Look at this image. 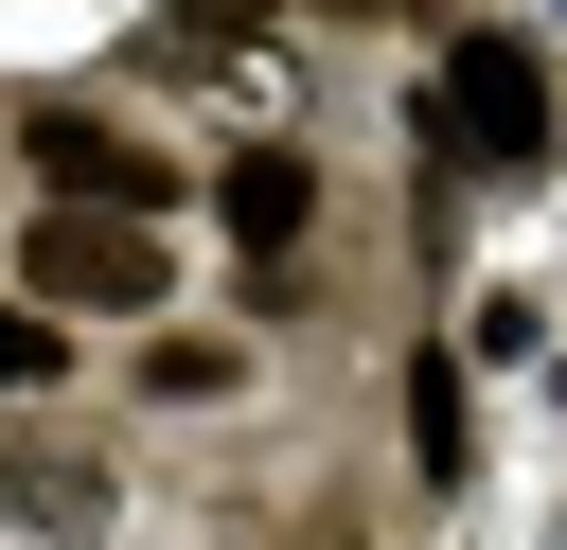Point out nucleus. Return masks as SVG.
I'll list each match as a JSON object with an SVG mask.
<instances>
[{
	"label": "nucleus",
	"instance_id": "4",
	"mask_svg": "<svg viewBox=\"0 0 567 550\" xmlns=\"http://www.w3.org/2000/svg\"><path fill=\"white\" fill-rule=\"evenodd\" d=\"M213 213H230V248H248V302H284V284H301V231H319V160H301V142H230V160H213Z\"/></svg>",
	"mask_w": 567,
	"mask_h": 550
},
{
	"label": "nucleus",
	"instance_id": "3",
	"mask_svg": "<svg viewBox=\"0 0 567 550\" xmlns=\"http://www.w3.org/2000/svg\"><path fill=\"white\" fill-rule=\"evenodd\" d=\"M18 160H35L53 213H159V195H177V160H159L142 124H106V106H18Z\"/></svg>",
	"mask_w": 567,
	"mask_h": 550
},
{
	"label": "nucleus",
	"instance_id": "6",
	"mask_svg": "<svg viewBox=\"0 0 567 550\" xmlns=\"http://www.w3.org/2000/svg\"><path fill=\"white\" fill-rule=\"evenodd\" d=\"M230 390H248V355L213 319H142V408H230Z\"/></svg>",
	"mask_w": 567,
	"mask_h": 550
},
{
	"label": "nucleus",
	"instance_id": "1",
	"mask_svg": "<svg viewBox=\"0 0 567 550\" xmlns=\"http://www.w3.org/2000/svg\"><path fill=\"white\" fill-rule=\"evenodd\" d=\"M18 302H53V319H159L177 248H159V213H35L18 231Z\"/></svg>",
	"mask_w": 567,
	"mask_h": 550
},
{
	"label": "nucleus",
	"instance_id": "7",
	"mask_svg": "<svg viewBox=\"0 0 567 550\" xmlns=\"http://www.w3.org/2000/svg\"><path fill=\"white\" fill-rule=\"evenodd\" d=\"M0 390H71V319L53 302H0Z\"/></svg>",
	"mask_w": 567,
	"mask_h": 550
},
{
	"label": "nucleus",
	"instance_id": "2",
	"mask_svg": "<svg viewBox=\"0 0 567 550\" xmlns=\"http://www.w3.org/2000/svg\"><path fill=\"white\" fill-rule=\"evenodd\" d=\"M106 515H124V461H106L71 408H0V532H35V550H106Z\"/></svg>",
	"mask_w": 567,
	"mask_h": 550
},
{
	"label": "nucleus",
	"instance_id": "5",
	"mask_svg": "<svg viewBox=\"0 0 567 550\" xmlns=\"http://www.w3.org/2000/svg\"><path fill=\"white\" fill-rule=\"evenodd\" d=\"M461 160H532V53L514 35L461 53Z\"/></svg>",
	"mask_w": 567,
	"mask_h": 550
}]
</instances>
